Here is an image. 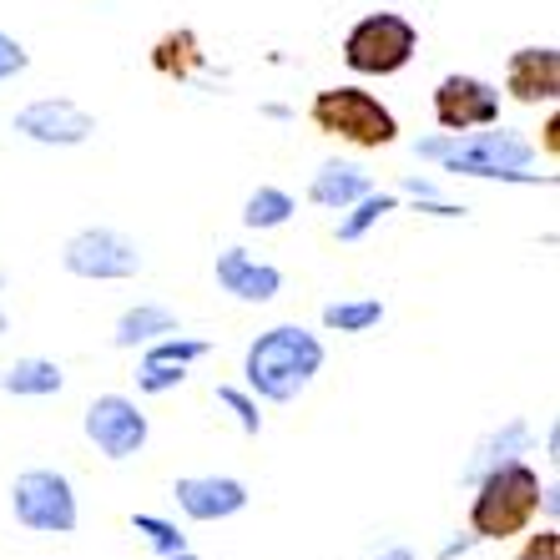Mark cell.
I'll use <instances>...</instances> for the list:
<instances>
[{"label": "cell", "mask_w": 560, "mask_h": 560, "mask_svg": "<svg viewBox=\"0 0 560 560\" xmlns=\"http://www.w3.org/2000/svg\"><path fill=\"white\" fill-rule=\"evenodd\" d=\"M318 369H324V343L293 324H278L268 334H258V343L243 359L248 389L262 394V399H273V405H288L293 394L308 389V378Z\"/></svg>", "instance_id": "6da1fadb"}, {"label": "cell", "mask_w": 560, "mask_h": 560, "mask_svg": "<svg viewBox=\"0 0 560 560\" xmlns=\"http://www.w3.org/2000/svg\"><path fill=\"white\" fill-rule=\"evenodd\" d=\"M540 510V475L521 459H505L485 475L480 495L469 505V525L480 540H505V535H521Z\"/></svg>", "instance_id": "7a4b0ae2"}, {"label": "cell", "mask_w": 560, "mask_h": 560, "mask_svg": "<svg viewBox=\"0 0 560 560\" xmlns=\"http://www.w3.org/2000/svg\"><path fill=\"white\" fill-rule=\"evenodd\" d=\"M308 117L318 131L343 137V142H353V147H389L394 137H399V121H394L389 106H378V96L359 92V86L318 92L308 106Z\"/></svg>", "instance_id": "3957f363"}, {"label": "cell", "mask_w": 560, "mask_h": 560, "mask_svg": "<svg viewBox=\"0 0 560 560\" xmlns=\"http://www.w3.org/2000/svg\"><path fill=\"white\" fill-rule=\"evenodd\" d=\"M415 51H419V31L394 11L364 15L343 40V61L359 77H394V71H405Z\"/></svg>", "instance_id": "277c9868"}, {"label": "cell", "mask_w": 560, "mask_h": 560, "mask_svg": "<svg viewBox=\"0 0 560 560\" xmlns=\"http://www.w3.org/2000/svg\"><path fill=\"white\" fill-rule=\"evenodd\" d=\"M419 156L444 162L450 172H465V177H510V183H530L525 177V162H530V142L510 137V131H485L475 142H419Z\"/></svg>", "instance_id": "5b68a950"}, {"label": "cell", "mask_w": 560, "mask_h": 560, "mask_svg": "<svg viewBox=\"0 0 560 560\" xmlns=\"http://www.w3.org/2000/svg\"><path fill=\"white\" fill-rule=\"evenodd\" d=\"M11 505H15V521L26 530H40V535H71L77 530V495L71 485L51 469H31L21 475L11 490Z\"/></svg>", "instance_id": "8992f818"}, {"label": "cell", "mask_w": 560, "mask_h": 560, "mask_svg": "<svg viewBox=\"0 0 560 560\" xmlns=\"http://www.w3.org/2000/svg\"><path fill=\"white\" fill-rule=\"evenodd\" d=\"M86 434H92V444L106 459H127L147 444V415L121 394H102L86 409Z\"/></svg>", "instance_id": "52a82bcc"}, {"label": "cell", "mask_w": 560, "mask_h": 560, "mask_svg": "<svg viewBox=\"0 0 560 560\" xmlns=\"http://www.w3.org/2000/svg\"><path fill=\"white\" fill-rule=\"evenodd\" d=\"M500 117V96L490 81L480 77H444L434 86V121L444 131H469V127H490Z\"/></svg>", "instance_id": "ba28073f"}, {"label": "cell", "mask_w": 560, "mask_h": 560, "mask_svg": "<svg viewBox=\"0 0 560 560\" xmlns=\"http://www.w3.org/2000/svg\"><path fill=\"white\" fill-rule=\"evenodd\" d=\"M66 268L77 278H131L142 268V253H137V243H127L121 233L96 228V233H81L66 243Z\"/></svg>", "instance_id": "9c48e42d"}, {"label": "cell", "mask_w": 560, "mask_h": 560, "mask_svg": "<svg viewBox=\"0 0 560 560\" xmlns=\"http://www.w3.org/2000/svg\"><path fill=\"white\" fill-rule=\"evenodd\" d=\"M505 92L525 106H540V102H556L560 92V56L550 46H525V51L510 56L505 66Z\"/></svg>", "instance_id": "30bf717a"}, {"label": "cell", "mask_w": 560, "mask_h": 560, "mask_svg": "<svg viewBox=\"0 0 560 560\" xmlns=\"http://www.w3.org/2000/svg\"><path fill=\"white\" fill-rule=\"evenodd\" d=\"M15 131H26V137H36V142L71 147V142H86V137L96 131V121L71 102H36L15 117Z\"/></svg>", "instance_id": "8fae6325"}, {"label": "cell", "mask_w": 560, "mask_h": 560, "mask_svg": "<svg viewBox=\"0 0 560 560\" xmlns=\"http://www.w3.org/2000/svg\"><path fill=\"white\" fill-rule=\"evenodd\" d=\"M202 353H208V343H202V339H162L156 349H147L137 384H142L147 394H167V389H177V384L187 378V364H197Z\"/></svg>", "instance_id": "7c38bea8"}, {"label": "cell", "mask_w": 560, "mask_h": 560, "mask_svg": "<svg viewBox=\"0 0 560 560\" xmlns=\"http://www.w3.org/2000/svg\"><path fill=\"white\" fill-rule=\"evenodd\" d=\"M177 505L192 521H228V515H237V510L248 505V490L237 480H218V475H208V480H177Z\"/></svg>", "instance_id": "4fadbf2b"}, {"label": "cell", "mask_w": 560, "mask_h": 560, "mask_svg": "<svg viewBox=\"0 0 560 560\" xmlns=\"http://www.w3.org/2000/svg\"><path fill=\"white\" fill-rule=\"evenodd\" d=\"M218 283L228 288V293H237L243 303H268V299H278L283 278H278V268H262V262H253L243 248H228L218 258Z\"/></svg>", "instance_id": "5bb4252c"}, {"label": "cell", "mask_w": 560, "mask_h": 560, "mask_svg": "<svg viewBox=\"0 0 560 560\" xmlns=\"http://www.w3.org/2000/svg\"><path fill=\"white\" fill-rule=\"evenodd\" d=\"M364 192H369V177L353 167H324L308 187V197L318 208H349V202H359Z\"/></svg>", "instance_id": "9a60e30c"}, {"label": "cell", "mask_w": 560, "mask_h": 560, "mask_svg": "<svg viewBox=\"0 0 560 560\" xmlns=\"http://www.w3.org/2000/svg\"><path fill=\"white\" fill-rule=\"evenodd\" d=\"M156 334H177V318L167 308H131L117 324V349H137V343L156 339Z\"/></svg>", "instance_id": "2e32d148"}, {"label": "cell", "mask_w": 560, "mask_h": 560, "mask_svg": "<svg viewBox=\"0 0 560 560\" xmlns=\"http://www.w3.org/2000/svg\"><path fill=\"white\" fill-rule=\"evenodd\" d=\"M0 384H5V394H56L61 389V369L46 364V359H21V364L0 374Z\"/></svg>", "instance_id": "e0dca14e"}, {"label": "cell", "mask_w": 560, "mask_h": 560, "mask_svg": "<svg viewBox=\"0 0 560 560\" xmlns=\"http://www.w3.org/2000/svg\"><path fill=\"white\" fill-rule=\"evenodd\" d=\"M293 218V197L278 192V187H262V192L248 197V208H243V222L248 228H283Z\"/></svg>", "instance_id": "ac0fdd59"}, {"label": "cell", "mask_w": 560, "mask_h": 560, "mask_svg": "<svg viewBox=\"0 0 560 560\" xmlns=\"http://www.w3.org/2000/svg\"><path fill=\"white\" fill-rule=\"evenodd\" d=\"M384 318V303L378 299H364V303H328L324 308V324L339 328V334H364Z\"/></svg>", "instance_id": "d6986e66"}, {"label": "cell", "mask_w": 560, "mask_h": 560, "mask_svg": "<svg viewBox=\"0 0 560 560\" xmlns=\"http://www.w3.org/2000/svg\"><path fill=\"white\" fill-rule=\"evenodd\" d=\"M156 71H167V77H187L202 56H197V40H192V31H177V36H162L156 40Z\"/></svg>", "instance_id": "ffe728a7"}, {"label": "cell", "mask_w": 560, "mask_h": 560, "mask_svg": "<svg viewBox=\"0 0 560 560\" xmlns=\"http://www.w3.org/2000/svg\"><path fill=\"white\" fill-rule=\"evenodd\" d=\"M384 212H394V197H374V192H364V197H359V208H353V218L339 228V237H343V243L364 237L369 228H374V222L384 218Z\"/></svg>", "instance_id": "44dd1931"}, {"label": "cell", "mask_w": 560, "mask_h": 560, "mask_svg": "<svg viewBox=\"0 0 560 560\" xmlns=\"http://www.w3.org/2000/svg\"><path fill=\"white\" fill-rule=\"evenodd\" d=\"M137 530H142V535H152L156 556H177V550H187V540H183V535L172 530L167 521H156V515H137Z\"/></svg>", "instance_id": "7402d4cb"}, {"label": "cell", "mask_w": 560, "mask_h": 560, "mask_svg": "<svg viewBox=\"0 0 560 560\" xmlns=\"http://www.w3.org/2000/svg\"><path fill=\"white\" fill-rule=\"evenodd\" d=\"M515 560H560V535L556 530H540L525 540V550Z\"/></svg>", "instance_id": "603a6c76"}, {"label": "cell", "mask_w": 560, "mask_h": 560, "mask_svg": "<svg viewBox=\"0 0 560 560\" xmlns=\"http://www.w3.org/2000/svg\"><path fill=\"white\" fill-rule=\"evenodd\" d=\"M218 399H222V405H233V415L243 419V430L258 434V409H253L248 399H243V394H237V389H218Z\"/></svg>", "instance_id": "cb8c5ba5"}, {"label": "cell", "mask_w": 560, "mask_h": 560, "mask_svg": "<svg viewBox=\"0 0 560 560\" xmlns=\"http://www.w3.org/2000/svg\"><path fill=\"white\" fill-rule=\"evenodd\" d=\"M15 71H26V51H21L11 36H0V81L15 77Z\"/></svg>", "instance_id": "d4e9b609"}, {"label": "cell", "mask_w": 560, "mask_h": 560, "mask_svg": "<svg viewBox=\"0 0 560 560\" xmlns=\"http://www.w3.org/2000/svg\"><path fill=\"white\" fill-rule=\"evenodd\" d=\"M384 560H415V556H409V550H389V556H384Z\"/></svg>", "instance_id": "484cf974"}, {"label": "cell", "mask_w": 560, "mask_h": 560, "mask_svg": "<svg viewBox=\"0 0 560 560\" xmlns=\"http://www.w3.org/2000/svg\"><path fill=\"white\" fill-rule=\"evenodd\" d=\"M162 560H197V556H187V550H177V556H162Z\"/></svg>", "instance_id": "4316f807"}]
</instances>
